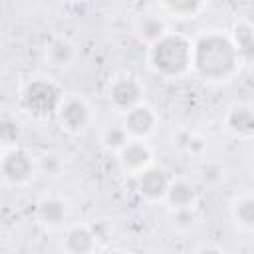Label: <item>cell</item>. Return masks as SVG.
<instances>
[{
    "mask_svg": "<svg viewBox=\"0 0 254 254\" xmlns=\"http://www.w3.org/2000/svg\"><path fill=\"white\" fill-rule=\"evenodd\" d=\"M161 2H163V6L171 14L189 18V16H194L200 10V6H202L204 0H161Z\"/></svg>",
    "mask_w": 254,
    "mask_h": 254,
    "instance_id": "e0dca14e",
    "label": "cell"
},
{
    "mask_svg": "<svg viewBox=\"0 0 254 254\" xmlns=\"http://www.w3.org/2000/svg\"><path fill=\"white\" fill-rule=\"evenodd\" d=\"M0 139L4 149L8 147H16V139H18V123L12 117H4L0 123Z\"/></svg>",
    "mask_w": 254,
    "mask_h": 254,
    "instance_id": "ffe728a7",
    "label": "cell"
},
{
    "mask_svg": "<svg viewBox=\"0 0 254 254\" xmlns=\"http://www.w3.org/2000/svg\"><path fill=\"white\" fill-rule=\"evenodd\" d=\"M151 149L143 143V141H129L121 151H119V163L123 167V171L127 173H135L139 175L141 171H145L151 165Z\"/></svg>",
    "mask_w": 254,
    "mask_h": 254,
    "instance_id": "ba28073f",
    "label": "cell"
},
{
    "mask_svg": "<svg viewBox=\"0 0 254 254\" xmlns=\"http://www.w3.org/2000/svg\"><path fill=\"white\" fill-rule=\"evenodd\" d=\"M62 163L58 161V157H44V163H42V169L48 171L50 175H58Z\"/></svg>",
    "mask_w": 254,
    "mask_h": 254,
    "instance_id": "603a6c76",
    "label": "cell"
},
{
    "mask_svg": "<svg viewBox=\"0 0 254 254\" xmlns=\"http://www.w3.org/2000/svg\"><path fill=\"white\" fill-rule=\"evenodd\" d=\"M194 196H196L194 194V189L187 181H173L171 187H169V192H167V198H169V202L175 208L190 206L194 202Z\"/></svg>",
    "mask_w": 254,
    "mask_h": 254,
    "instance_id": "2e32d148",
    "label": "cell"
},
{
    "mask_svg": "<svg viewBox=\"0 0 254 254\" xmlns=\"http://www.w3.org/2000/svg\"><path fill=\"white\" fill-rule=\"evenodd\" d=\"M175 222L179 224V226H190L192 222H194V210L190 208V206H181V208H175Z\"/></svg>",
    "mask_w": 254,
    "mask_h": 254,
    "instance_id": "44dd1931",
    "label": "cell"
},
{
    "mask_svg": "<svg viewBox=\"0 0 254 254\" xmlns=\"http://www.w3.org/2000/svg\"><path fill=\"white\" fill-rule=\"evenodd\" d=\"M103 143H105V147H109V149L121 151V149L129 143V133H127L125 127H117V125L107 127V129L103 131Z\"/></svg>",
    "mask_w": 254,
    "mask_h": 254,
    "instance_id": "d6986e66",
    "label": "cell"
},
{
    "mask_svg": "<svg viewBox=\"0 0 254 254\" xmlns=\"http://www.w3.org/2000/svg\"><path fill=\"white\" fill-rule=\"evenodd\" d=\"M137 32L145 42L155 44L159 38H163L167 34V24L163 18H159L155 14H145L137 24Z\"/></svg>",
    "mask_w": 254,
    "mask_h": 254,
    "instance_id": "5bb4252c",
    "label": "cell"
},
{
    "mask_svg": "<svg viewBox=\"0 0 254 254\" xmlns=\"http://www.w3.org/2000/svg\"><path fill=\"white\" fill-rule=\"evenodd\" d=\"M169 187H171V181H169L167 173L161 171V169L147 167L145 171H141L137 175V190L143 196L151 198V200H157V198L167 196Z\"/></svg>",
    "mask_w": 254,
    "mask_h": 254,
    "instance_id": "52a82bcc",
    "label": "cell"
},
{
    "mask_svg": "<svg viewBox=\"0 0 254 254\" xmlns=\"http://www.w3.org/2000/svg\"><path fill=\"white\" fill-rule=\"evenodd\" d=\"M141 95H143V87L135 77H119L109 87V101L113 103L115 109H121L125 113L141 103Z\"/></svg>",
    "mask_w": 254,
    "mask_h": 254,
    "instance_id": "5b68a950",
    "label": "cell"
},
{
    "mask_svg": "<svg viewBox=\"0 0 254 254\" xmlns=\"http://www.w3.org/2000/svg\"><path fill=\"white\" fill-rule=\"evenodd\" d=\"M222 173H224V169L220 165L208 163V165L202 167V181L204 183H218L222 179Z\"/></svg>",
    "mask_w": 254,
    "mask_h": 254,
    "instance_id": "7402d4cb",
    "label": "cell"
},
{
    "mask_svg": "<svg viewBox=\"0 0 254 254\" xmlns=\"http://www.w3.org/2000/svg\"><path fill=\"white\" fill-rule=\"evenodd\" d=\"M58 115H60L62 125L71 133L81 131L89 123V107L79 97H65Z\"/></svg>",
    "mask_w": 254,
    "mask_h": 254,
    "instance_id": "8992f818",
    "label": "cell"
},
{
    "mask_svg": "<svg viewBox=\"0 0 254 254\" xmlns=\"http://www.w3.org/2000/svg\"><path fill=\"white\" fill-rule=\"evenodd\" d=\"M234 218L242 226H254V196H242L234 202Z\"/></svg>",
    "mask_w": 254,
    "mask_h": 254,
    "instance_id": "ac0fdd59",
    "label": "cell"
},
{
    "mask_svg": "<svg viewBox=\"0 0 254 254\" xmlns=\"http://www.w3.org/2000/svg\"><path fill=\"white\" fill-rule=\"evenodd\" d=\"M64 103V93L62 89L48 81V79H34L30 81L22 95H20V105L26 113H30L32 117H38V119H44V117H50L54 113L60 111Z\"/></svg>",
    "mask_w": 254,
    "mask_h": 254,
    "instance_id": "3957f363",
    "label": "cell"
},
{
    "mask_svg": "<svg viewBox=\"0 0 254 254\" xmlns=\"http://www.w3.org/2000/svg\"><path fill=\"white\" fill-rule=\"evenodd\" d=\"M95 234L87 226H73L65 234V250L73 254H83L95 248Z\"/></svg>",
    "mask_w": 254,
    "mask_h": 254,
    "instance_id": "7c38bea8",
    "label": "cell"
},
{
    "mask_svg": "<svg viewBox=\"0 0 254 254\" xmlns=\"http://www.w3.org/2000/svg\"><path fill=\"white\" fill-rule=\"evenodd\" d=\"M232 44L238 52L240 62L254 64V28L246 22H240L232 28Z\"/></svg>",
    "mask_w": 254,
    "mask_h": 254,
    "instance_id": "30bf717a",
    "label": "cell"
},
{
    "mask_svg": "<svg viewBox=\"0 0 254 254\" xmlns=\"http://www.w3.org/2000/svg\"><path fill=\"white\" fill-rule=\"evenodd\" d=\"M65 202L60 198H46L38 204V218L46 224H60L65 218Z\"/></svg>",
    "mask_w": 254,
    "mask_h": 254,
    "instance_id": "9a60e30c",
    "label": "cell"
},
{
    "mask_svg": "<svg viewBox=\"0 0 254 254\" xmlns=\"http://www.w3.org/2000/svg\"><path fill=\"white\" fill-rule=\"evenodd\" d=\"M252 173H254V161H252Z\"/></svg>",
    "mask_w": 254,
    "mask_h": 254,
    "instance_id": "cb8c5ba5",
    "label": "cell"
},
{
    "mask_svg": "<svg viewBox=\"0 0 254 254\" xmlns=\"http://www.w3.org/2000/svg\"><path fill=\"white\" fill-rule=\"evenodd\" d=\"M240 64L232 38L218 32H206L192 44V67L206 81L228 79Z\"/></svg>",
    "mask_w": 254,
    "mask_h": 254,
    "instance_id": "6da1fadb",
    "label": "cell"
},
{
    "mask_svg": "<svg viewBox=\"0 0 254 254\" xmlns=\"http://www.w3.org/2000/svg\"><path fill=\"white\" fill-rule=\"evenodd\" d=\"M151 67L165 75L177 77L192 65V44L181 34H165L149 50Z\"/></svg>",
    "mask_w": 254,
    "mask_h": 254,
    "instance_id": "7a4b0ae2",
    "label": "cell"
},
{
    "mask_svg": "<svg viewBox=\"0 0 254 254\" xmlns=\"http://www.w3.org/2000/svg\"><path fill=\"white\" fill-rule=\"evenodd\" d=\"M46 60H48L52 65H56V67L67 65V64L73 60V46H71V42L65 40V38H54V40L48 44Z\"/></svg>",
    "mask_w": 254,
    "mask_h": 254,
    "instance_id": "4fadbf2b",
    "label": "cell"
},
{
    "mask_svg": "<svg viewBox=\"0 0 254 254\" xmlns=\"http://www.w3.org/2000/svg\"><path fill=\"white\" fill-rule=\"evenodd\" d=\"M155 123H157L155 113H153L147 105H141V103H139V105H135L133 109L127 111L123 127L127 129L129 135L141 139V137H147V135L155 129Z\"/></svg>",
    "mask_w": 254,
    "mask_h": 254,
    "instance_id": "9c48e42d",
    "label": "cell"
},
{
    "mask_svg": "<svg viewBox=\"0 0 254 254\" xmlns=\"http://www.w3.org/2000/svg\"><path fill=\"white\" fill-rule=\"evenodd\" d=\"M2 175L8 183L20 185L26 183L34 175V161L32 157L18 147H8L2 157Z\"/></svg>",
    "mask_w": 254,
    "mask_h": 254,
    "instance_id": "277c9868",
    "label": "cell"
},
{
    "mask_svg": "<svg viewBox=\"0 0 254 254\" xmlns=\"http://www.w3.org/2000/svg\"><path fill=\"white\" fill-rule=\"evenodd\" d=\"M228 129L238 137L254 135V111L246 105H234L226 115Z\"/></svg>",
    "mask_w": 254,
    "mask_h": 254,
    "instance_id": "8fae6325",
    "label": "cell"
}]
</instances>
